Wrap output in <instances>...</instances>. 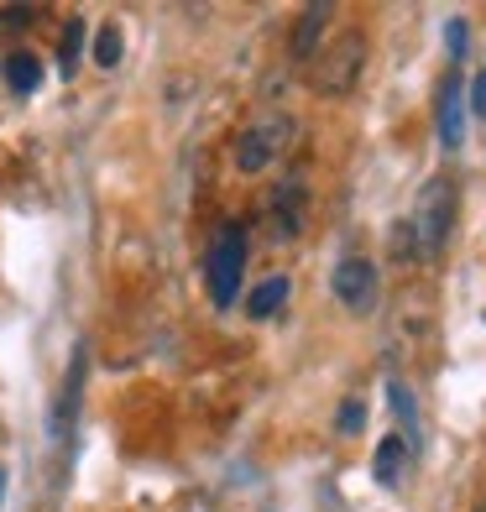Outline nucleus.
Segmentation results:
<instances>
[{"label": "nucleus", "mask_w": 486, "mask_h": 512, "mask_svg": "<svg viewBox=\"0 0 486 512\" xmlns=\"http://www.w3.org/2000/svg\"><path fill=\"white\" fill-rule=\"evenodd\" d=\"M408 230H413V256H419V262L445 256L450 230H455V183L450 178H429L424 183L419 209L408 215Z\"/></svg>", "instance_id": "obj_1"}, {"label": "nucleus", "mask_w": 486, "mask_h": 512, "mask_svg": "<svg viewBox=\"0 0 486 512\" xmlns=\"http://www.w3.org/2000/svg\"><path fill=\"white\" fill-rule=\"evenodd\" d=\"M361 74H366V37L361 32H340L330 48H319L309 58V89L314 95H330V100L351 95L361 84Z\"/></svg>", "instance_id": "obj_2"}, {"label": "nucleus", "mask_w": 486, "mask_h": 512, "mask_svg": "<svg viewBox=\"0 0 486 512\" xmlns=\"http://www.w3.org/2000/svg\"><path fill=\"white\" fill-rule=\"evenodd\" d=\"M246 225H220L215 241H210V256H204V283H210V304L215 309H230L241 293V272H246Z\"/></svg>", "instance_id": "obj_3"}, {"label": "nucleus", "mask_w": 486, "mask_h": 512, "mask_svg": "<svg viewBox=\"0 0 486 512\" xmlns=\"http://www.w3.org/2000/svg\"><path fill=\"white\" fill-rule=\"evenodd\" d=\"M288 142H293V115L267 110L262 121H251L236 142H230V162H236V173H267L272 162L288 152Z\"/></svg>", "instance_id": "obj_4"}, {"label": "nucleus", "mask_w": 486, "mask_h": 512, "mask_svg": "<svg viewBox=\"0 0 486 512\" xmlns=\"http://www.w3.org/2000/svg\"><path fill=\"white\" fill-rule=\"evenodd\" d=\"M330 288H335V298H340V304L351 309V314H372V309H377V293H382L377 267L366 262V256H340Z\"/></svg>", "instance_id": "obj_5"}, {"label": "nucleus", "mask_w": 486, "mask_h": 512, "mask_svg": "<svg viewBox=\"0 0 486 512\" xmlns=\"http://www.w3.org/2000/svg\"><path fill=\"white\" fill-rule=\"evenodd\" d=\"M434 126H439V142H445L450 152L466 142V84H460V74H445V84H439Z\"/></svg>", "instance_id": "obj_6"}, {"label": "nucleus", "mask_w": 486, "mask_h": 512, "mask_svg": "<svg viewBox=\"0 0 486 512\" xmlns=\"http://www.w3.org/2000/svg\"><path fill=\"white\" fill-rule=\"evenodd\" d=\"M304 215V189H298V183H288V189H277V199L267 204V241H298V220Z\"/></svg>", "instance_id": "obj_7"}, {"label": "nucleus", "mask_w": 486, "mask_h": 512, "mask_svg": "<svg viewBox=\"0 0 486 512\" xmlns=\"http://www.w3.org/2000/svg\"><path fill=\"white\" fill-rule=\"evenodd\" d=\"M335 21V6L324 0V6H304L298 11V21H293V42H288V53H293V63H309L314 53H319V37H324V27Z\"/></svg>", "instance_id": "obj_8"}, {"label": "nucleus", "mask_w": 486, "mask_h": 512, "mask_svg": "<svg viewBox=\"0 0 486 512\" xmlns=\"http://www.w3.org/2000/svg\"><path fill=\"white\" fill-rule=\"evenodd\" d=\"M79 392H84V345L74 351V366H68V377H63V392H58V408H53V418H48V429H53V439H58V445L68 439V429H74V413H79Z\"/></svg>", "instance_id": "obj_9"}, {"label": "nucleus", "mask_w": 486, "mask_h": 512, "mask_svg": "<svg viewBox=\"0 0 486 512\" xmlns=\"http://www.w3.org/2000/svg\"><path fill=\"white\" fill-rule=\"evenodd\" d=\"M288 293H293V277H288V272H272V277H262V283L251 288L246 314H251V319H272L277 309L288 304Z\"/></svg>", "instance_id": "obj_10"}, {"label": "nucleus", "mask_w": 486, "mask_h": 512, "mask_svg": "<svg viewBox=\"0 0 486 512\" xmlns=\"http://www.w3.org/2000/svg\"><path fill=\"white\" fill-rule=\"evenodd\" d=\"M408 455H413V445L403 434H387L382 445H377V460H372V476L382 481V486H398L403 481V465H408Z\"/></svg>", "instance_id": "obj_11"}, {"label": "nucleus", "mask_w": 486, "mask_h": 512, "mask_svg": "<svg viewBox=\"0 0 486 512\" xmlns=\"http://www.w3.org/2000/svg\"><path fill=\"white\" fill-rule=\"evenodd\" d=\"M0 79L11 84V95H37V84H42V58L37 53H11L6 63H0Z\"/></svg>", "instance_id": "obj_12"}, {"label": "nucleus", "mask_w": 486, "mask_h": 512, "mask_svg": "<svg viewBox=\"0 0 486 512\" xmlns=\"http://www.w3.org/2000/svg\"><path fill=\"white\" fill-rule=\"evenodd\" d=\"M84 21L79 16H68V27H63V37H58V74L63 79H74L79 74V53H84Z\"/></svg>", "instance_id": "obj_13"}, {"label": "nucleus", "mask_w": 486, "mask_h": 512, "mask_svg": "<svg viewBox=\"0 0 486 512\" xmlns=\"http://www.w3.org/2000/svg\"><path fill=\"white\" fill-rule=\"evenodd\" d=\"M121 53H126V37H121L115 21H105V27L95 32V63L100 68H115V63H121Z\"/></svg>", "instance_id": "obj_14"}, {"label": "nucleus", "mask_w": 486, "mask_h": 512, "mask_svg": "<svg viewBox=\"0 0 486 512\" xmlns=\"http://www.w3.org/2000/svg\"><path fill=\"white\" fill-rule=\"evenodd\" d=\"M387 251H392V262H419L413 256V230H408V220H398L387 230Z\"/></svg>", "instance_id": "obj_15"}, {"label": "nucleus", "mask_w": 486, "mask_h": 512, "mask_svg": "<svg viewBox=\"0 0 486 512\" xmlns=\"http://www.w3.org/2000/svg\"><path fill=\"white\" fill-rule=\"evenodd\" d=\"M37 21V6H0V37H11V32H27Z\"/></svg>", "instance_id": "obj_16"}, {"label": "nucleus", "mask_w": 486, "mask_h": 512, "mask_svg": "<svg viewBox=\"0 0 486 512\" xmlns=\"http://www.w3.org/2000/svg\"><path fill=\"white\" fill-rule=\"evenodd\" d=\"M361 424H366V403L361 398H345L340 413H335V429L340 434H361Z\"/></svg>", "instance_id": "obj_17"}, {"label": "nucleus", "mask_w": 486, "mask_h": 512, "mask_svg": "<svg viewBox=\"0 0 486 512\" xmlns=\"http://www.w3.org/2000/svg\"><path fill=\"white\" fill-rule=\"evenodd\" d=\"M445 48H450L455 63L466 58V16H450V21H445Z\"/></svg>", "instance_id": "obj_18"}, {"label": "nucleus", "mask_w": 486, "mask_h": 512, "mask_svg": "<svg viewBox=\"0 0 486 512\" xmlns=\"http://www.w3.org/2000/svg\"><path fill=\"white\" fill-rule=\"evenodd\" d=\"M466 115L486 121V68H476V79H471V100H466Z\"/></svg>", "instance_id": "obj_19"}, {"label": "nucleus", "mask_w": 486, "mask_h": 512, "mask_svg": "<svg viewBox=\"0 0 486 512\" xmlns=\"http://www.w3.org/2000/svg\"><path fill=\"white\" fill-rule=\"evenodd\" d=\"M0 492H6V471H0Z\"/></svg>", "instance_id": "obj_20"}]
</instances>
